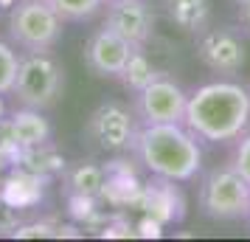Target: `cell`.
I'll return each instance as SVG.
<instances>
[{
	"label": "cell",
	"mask_w": 250,
	"mask_h": 242,
	"mask_svg": "<svg viewBox=\"0 0 250 242\" xmlns=\"http://www.w3.org/2000/svg\"><path fill=\"white\" fill-rule=\"evenodd\" d=\"M186 127L208 144H233L250 127V88L214 79L188 93Z\"/></svg>",
	"instance_id": "6da1fadb"
},
{
	"label": "cell",
	"mask_w": 250,
	"mask_h": 242,
	"mask_svg": "<svg viewBox=\"0 0 250 242\" xmlns=\"http://www.w3.org/2000/svg\"><path fill=\"white\" fill-rule=\"evenodd\" d=\"M129 150L146 172L169 183H188L203 169L200 138L186 124H138Z\"/></svg>",
	"instance_id": "7a4b0ae2"
},
{
	"label": "cell",
	"mask_w": 250,
	"mask_h": 242,
	"mask_svg": "<svg viewBox=\"0 0 250 242\" xmlns=\"http://www.w3.org/2000/svg\"><path fill=\"white\" fill-rule=\"evenodd\" d=\"M9 43L20 54H45L62 40V25L51 0H14L9 6Z\"/></svg>",
	"instance_id": "3957f363"
},
{
	"label": "cell",
	"mask_w": 250,
	"mask_h": 242,
	"mask_svg": "<svg viewBox=\"0 0 250 242\" xmlns=\"http://www.w3.org/2000/svg\"><path fill=\"white\" fill-rule=\"evenodd\" d=\"M65 90V68L59 65L54 54H23L17 79H14L12 96L20 107H34V110H48L59 102Z\"/></svg>",
	"instance_id": "277c9868"
},
{
	"label": "cell",
	"mask_w": 250,
	"mask_h": 242,
	"mask_svg": "<svg viewBox=\"0 0 250 242\" xmlns=\"http://www.w3.org/2000/svg\"><path fill=\"white\" fill-rule=\"evenodd\" d=\"M200 208L205 217L216 220V222H236V220H248L250 208V183L242 175L225 163L216 166L203 177L200 183Z\"/></svg>",
	"instance_id": "5b68a950"
},
{
	"label": "cell",
	"mask_w": 250,
	"mask_h": 242,
	"mask_svg": "<svg viewBox=\"0 0 250 242\" xmlns=\"http://www.w3.org/2000/svg\"><path fill=\"white\" fill-rule=\"evenodd\" d=\"M186 107L188 93L166 73H155L141 90H135V110L138 124H186Z\"/></svg>",
	"instance_id": "8992f818"
},
{
	"label": "cell",
	"mask_w": 250,
	"mask_h": 242,
	"mask_svg": "<svg viewBox=\"0 0 250 242\" xmlns=\"http://www.w3.org/2000/svg\"><path fill=\"white\" fill-rule=\"evenodd\" d=\"M135 130H138L135 110H126L124 104H118V102L99 104L90 113L87 124H84L87 138L104 152L129 150L132 147V138H135Z\"/></svg>",
	"instance_id": "52a82bcc"
},
{
	"label": "cell",
	"mask_w": 250,
	"mask_h": 242,
	"mask_svg": "<svg viewBox=\"0 0 250 242\" xmlns=\"http://www.w3.org/2000/svg\"><path fill=\"white\" fill-rule=\"evenodd\" d=\"M197 57L211 73L222 76V79H230L245 68L248 54H245L242 37L233 28H211L208 25L197 40Z\"/></svg>",
	"instance_id": "ba28073f"
},
{
	"label": "cell",
	"mask_w": 250,
	"mask_h": 242,
	"mask_svg": "<svg viewBox=\"0 0 250 242\" xmlns=\"http://www.w3.org/2000/svg\"><path fill=\"white\" fill-rule=\"evenodd\" d=\"M155 9L149 0H110L104 6V20L110 31L124 37L135 48H146L155 37Z\"/></svg>",
	"instance_id": "9c48e42d"
},
{
	"label": "cell",
	"mask_w": 250,
	"mask_h": 242,
	"mask_svg": "<svg viewBox=\"0 0 250 242\" xmlns=\"http://www.w3.org/2000/svg\"><path fill=\"white\" fill-rule=\"evenodd\" d=\"M135 51H141V48H135L124 37H118L107 25H102L93 31L87 45H84V62L102 79H121Z\"/></svg>",
	"instance_id": "30bf717a"
},
{
	"label": "cell",
	"mask_w": 250,
	"mask_h": 242,
	"mask_svg": "<svg viewBox=\"0 0 250 242\" xmlns=\"http://www.w3.org/2000/svg\"><path fill=\"white\" fill-rule=\"evenodd\" d=\"M163 14L183 34H203L211 25V0H160Z\"/></svg>",
	"instance_id": "8fae6325"
},
{
	"label": "cell",
	"mask_w": 250,
	"mask_h": 242,
	"mask_svg": "<svg viewBox=\"0 0 250 242\" xmlns=\"http://www.w3.org/2000/svg\"><path fill=\"white\" fill-rule=\"evenodd\" d=\"M9 118V127H12L17 144L28 150V147H40V144H48L51 141V124L45 121L42 110H34V107H17Z\"/></svg>",
	"instance_id": "7c38bea8"
},
{
	"label": "cell",
	"mask_w": 250,
	"mask_h": 242,
	"mask_svg": "<svg viewBox=\"0 0 250 242\" xmlns=\"http://www.w3.org/2000/svg\"><path fill=\"white\" fill-rule=\"evenodd\" d=\"M20 163H23L28 172H34L37 177H48V175L62 172V169H65V161L57 155V150L51 147V141H48V144H40V147H28V150H23Z\"/></svg>",
	"instance_id": "4fadbf2b"
},
{
	"label": "cell",
	"mask_w": 250,
	"mask_h": 242,
	"mask_svg": "<svg viewBox=\"0 0 250 242\" xmlns=\"http://www.w3.org/2000/svg\"><path fill=\"white\" fill-rule=\"evenodd\" d=\"M70 189L84 200V197H96L104 189V172L93 163H79L70 169Z\"/></svg>",
	"instance_id": "5bb4252c"
},
{
	"label": "cell",
	"mask_w": 250,
	"mask_h": 242,
	"mask_svg": "<svg viewBox=\"0 0 250 242\" xmlns=\"http://www.w3.org/2000/svg\"><path fill=\"white\" fill-rule=\"evenodd\" d=\"M54 9L59 12V17L65 23H84L93 20L99 12H104L107 0H51Z\"/></svg>",
	"instance_id": "9a60e30c"
},
{
	"label": "cell",
	"mask_w": 250,
	"mask_h": 242,
	"mask_svg": "<svg viewBox=\"0 0 250 242\" xmlns=\"http://www.w3.org/2000/svg\"><path fill=\"white\" fill-rule=\"evenodd\" d=\"M20 51L0 40V96H12V88H14V79H17V68H20Z\"/></svg>",
	"instance_id": "2e32d148"
},
{
	"label": "cell",
	"mask_w": 250,
	"mask_h": 242,
	"mask_svg": "<svg viewBox=\"0 0 250 242\" xmlns=\"http://www.w3.org/2000/svg\"><path fill=\"white\" fill-rule=\"evenodd\" d=\"M149 79H155V70H152L146 54H144V48H141V51H135V54H132V59H129V65H126L121 82H124L132 93H135V90H141Z\"/></svg>",
	"instance_id": "e0dca14e"
},
{
	"label": "cell",
	"mask_w": 250,
	"mask_h": 242,
	"mask_svg": "<svg viewBox=\"0 0 250 242\" xmlns=\"http://www.w3.org/2000/svg\"><path fill=\"white\" fill-rule=\"evenodd\" d=\"M228 163L250 183V132H242V135L233 141V150H230Z\"/></svg>",
	"instance_id": "ac0fdd59"
},
{
	"label": "cell",
	"mask_w": 250,
	"mask_h": 242,
	"mask_svg": "<svg viewBox=\"0 0 250 242\" xmlns=\"http://www.w3.org/2000/svg\"><path fill=\"white\" fill-rule=\"evenodd\" d=\"M20 228V211L14 203H9L6 197H0V234H17Z\"/></svg>",
	"instance_id": "d6986e66"
},
{
	"label": "cell",
	"mask_w": 250,
	"mask_h": 242,
	"mask_svg": "<svg viewBox=\"0 0 250 242\" xmlns=\"http://www.w3.org/2000/svg\"><path fill=\"white\" fill-rule=\"evenodd\" d=\"M236 3H239V20L250 31V0H236Z\"/></svg>",
	"instance_id": "ffe728a7"
},
{
	"label": "cell",
	"mask_w": 250,
	"mask_h": 242,
	"mask_svg": "<svg viewBox=\"0 0 250 242\" xmlns=\"http://www.w3.org/2000/svg\"><path fill=\"white\" fill-rule=\"evenodd\" d=\"M6 115H9V113H6V104H3V96H0V121H3Z\"/></svg>",
	"instance_id": "44dd1931"
},
{
	"label": "cell",
	"mask_w": 250,
	"mask_h": 242,
	"mask_svg": "<svg viewBox=\"0 0 250 242\" xmlns=\"http://www.w3.org/2000/svg\"><path fill=\"white\" fill-rule=\"evenodd\" d=\"M14 0H0V6H12Z\"/></svg>",
	"instance_id": "7402d4cb"
},
{
	"label": "cell",
	"mask_w": 250,
	"mask_h": 242,
	"mask_svg": "<svg viewBox=\"0 0 250 242\" xmlns=\"http://www.w3.org/2000/svg\"><path fill=\"white\" fill-rule=\"evenodd\" d=\"M248 222H250V208H248Z\"/></svg>",
	"instance_id": "603a6c76"
},
{
	"label": "cell",
	"mask_w": 250,
	"mask_h": 242,
	"mask_svg": "<svg viewBox=\"0 0 250 242\" xmlns=\"http://www.w3.org/2000/svg\"><path fill=\"white\" fill-rule=\"evenodd\" d=\"M107 3H110V0H107Z\"/></svg>",
	"instance_id": "cb8c5ba5"
}]
</instances>
